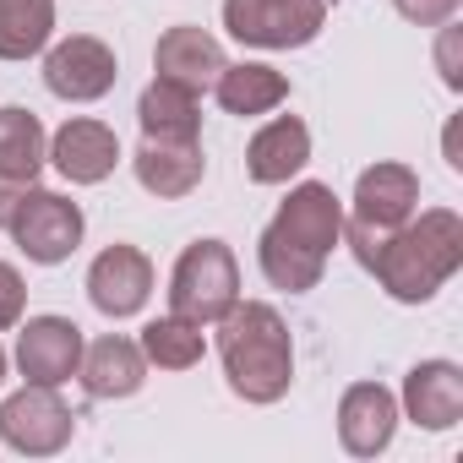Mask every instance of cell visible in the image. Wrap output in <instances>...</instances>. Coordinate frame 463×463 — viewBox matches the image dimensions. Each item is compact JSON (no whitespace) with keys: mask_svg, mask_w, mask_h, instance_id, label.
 Instances as JSON below:
<instances>
[{"mask_svg":"<svg viewBox=\"0 0 463 463\" xmlns=\"http://www.w3.org/2000/svg\"><path fill=\"white\" fill-rule=\"evenodd\" d=\"M77 376H82L88 398H131V392H142V382H147V354H142L137 338L109 333V338L82 344Z\"/></svg>","mask_w":463,"mask_h":463,"instance_id":"ac0fdd59","label":"cell"},{"mask_svg":"<svg viewBox=\"0 0 463 463\" xmlns=\"http://www.w3.org/2000/svg\"><path fill=\"white\" fill-rule=\"evenodd\" d=\"M147 295H153V262H147V251L115 241V246H104L93 257V268H88V300H93V311H104L109 322H126V317H137L147 306Z\"/></svg>","mask_w":463,"mask_h":463,"instance_id":"30bf717a","label":"cell"},{"mask_svg":"<svg viewBox=\"0 0 463 463\" xmlns=\"http://www.w3.org/2000/svg\"><path fill=\"white\" fill-rule=\"evenodd\" d=\"M398 420H403L398 392L382 387V382H354V387H344V398H338V441H344L349 458H376V452H387L392 436H398Z\"/></svg>","mask_w":463,"mask_h":463,"instance_id":"7c38bea8","label":"cell"},{"mask_svg":"<svg viewBox=\"0 0 463 463\" xmlns=\"http://www.w3.org/2000/svg\"><path fill=\"white\" fill-rule=\"evenodd\" d=\"M241 300V262L223 241H191L169 273V311L196 322V327H213L229 306Z\"/></svg>","mask_w":463,"mask_h":463,"instance_id":"3957f363","label":"cell"},{"mask_svg":"<svg viewBox=\"0 0 463 463\" xmlns=\"http://www.w3.org/2000/svg\"><path fill=\"white\" fill-rule=\"evenodd\" d=\"M115 82H120V61L93 33H71L44 50V88L66 104H99Z\"/></svg>","mask_w":463,"mask_h":463,"instance_id":"ba28073f","label":"cell"},{"mask_svg":"<svg viewBox=\"0 0 463 463\" xmlns=\"http://www.w3.org/2000/svg\"><path fill=\"white\" fill-rule=\"evenodd\" d=\"M218 109L223 115H241V120H257V115H273L284 99H289V77L262 66V61H241V66H223L218 82Z\"/></svg>","mask_w":463,"mask_h":463,"instance_id":"ffe728a7","label":"cell"},{"mask_svg":"<svg viewBox=\"0 0 463 463\" xmlns=\"http://www.w3.org/2000/svg\"><path fill=\"white\" fill-rule=\"evenodd\" d=\"M77 436V420L71 409L61 403L55 387H33L23 382V392L0 398V441L23 458H55L61 447H71Z\"/></svg>","mask_w":463,"mask_h":463,"instance_id":"52a82bcc","label":"cell"},{"mask_svg":"<svg viewBox=\"0 0 463 463\" xmlns=\"http://www.w3.org/2000/svg\"><path fill=\"white\" fill-rule=\"evenodd\" d=\"M131 169H137V185H142L147 196L180 202V196H191V191L202 185L207 158H202V142H158V137H142Z\"/></svg>","mask_w":463,"mask_h":463,"instance_id":"2e32d148","label":"cell"},{"mask_svg":"<svg viewBox=\"0 0 463 463\" xmlns=\"http://www.w3.org/2000/svg\"><path fill=\"white\" fill-rule=\"evenodd\" d=\"M218 360H223V382L246 403H279L295 382V338L289 322L279 317V306L268 300H235L218 322Z\"/></svg>","mask_w":463,"mask_h":463,"instance_id":"7a4b0ae2","label":"cell"},{"mask_svg":"<svg viewBox=\"0 0 463 463\" xmlns=\"http://www.w3.org/2000/svg\"><path fill=\"white\" fill-rule=\"evenodd\" d=\"M327 23V0H223V28L251 50H306Z\"/></svg>","mask_w":463,"mask_h":463,"instance_id":"8992f818","label":"cell"},{"mask_svg":"<svg viewBox=\"0 0 463 463\" xmlns=\"http://www.w3.org/2000/svg\"><path fill=\"white\" fill-rule=\"evenodd\" d=\"M257 262H262V279H268L273 289H284V295H306V289H317V284H322V273H327V257H311V251H300V246L279 241L273 229H262V241H257Z\"/></svg>","mask_w":463,"mask_h":463,"instance_id":"cb8c5ba5","label":"cell"},{"mask_svg":"<svg viewBox=\"0 0 463 463\" xmlns=\"http://www.w3.org/2000/svg\"><path fill=\"white\" fill-rule=\"evenodd\" d=\"M55 39V0H0V61H33Z\"/></svg>","mask_w":463,"mask_h":463,"instance_id":"7402d4cb","label":"cell"},{"mask_svg":"<svg viewBox=\"0 0 463 463\" xmlns=\"http://www.w3.org/2000/svg\"><path fill=\"white\" fill-rule=\"evenodd\" d=\"M354 257L365 273H376V284L398 306H425L463 268V218L452 207H425L420 218L398 223L392 235H382L371 246H360Z\"/></svg>","mask_w":463,"mask_h":463,"instance_id":"6da1fadb","label":"cell"},{"mask_svg":"<svg viewBox=\"0 0 463 463\" xmlns=\"http://www.w3.org/2000/svg\"><path fill=\"white\" fill-rule=\"evenodd\" d=\"M441 147H447V164H452V169L463 175V153H458V120L447 126V137H441Z\"/></svg>","mask_w":463,"mask_h":463,"instance_id":"f1b7e54d","label":"cell"},{"mask_svg":"<svg viewBox=\"0 0 463 463\" xmlns=\"http://www.w3.org/2000/svg\"><path fill=\"white\" fill-rule=\"evenodd\" d=\"M137 344H142L147 365H158V371H191V365H202V354H207L202 327L185 322V317H175V311H169V317H153Z\"/></svg>","mask_w":463,"mask_h":463,"instance_id":"603a6c76","label":"cell"},{"mask_svg":"<svg viewBox=\"0 0 463 463\" xmlns=\"http://www.w3.org/2000/svg\"><path fill=\"white\" fill-rule=\"evenodd\" d=\"M50 164H55L61 180H71V185H99V180H109L115 164H120V137H115V126H104V120H93V115H77V120H66V126L50 137Z\"/></svg>","mask_w":463,"mask_h":463,"instance_id":"4fadbf2b","label":"cell"},{"mask_svg":"<svg viewBox=\"0 0 463 463\" xmlns=\"http://www.w3.org/2000/svg\"><path fill=\"white\" fill-rule=\"evenodd\" d=\"M44 164H50L44 120L33 109H23V104H6V109H0V180L33 185Z\"/></svg>","mask_w":463,"mask_h":463,"instance_id":"44dd1931","label":"cell"},{"mask_svg":"<svg viewBox=\"0 0 463 463\" xmlns=\"http://www.w3.org/2000/svg\"><path fill=\"white\" fill-rule=\"evenodd\" d=\"M306 164H311V131L300 115H273L246 142V175L257 185H289Z\"/></svg>","mask_w":463,"mask_h":463,"instance_id":"e0dca14e","label":"cell"},{"mask_svg":"<svg viewBox=\"0 0 463 463\" xmlns=\"http://www.w3.org/2000/svg\"><path fill=\"white\" fill-rule=\"evenodd\" d=\"M398 409L420 425V430H452L463 420V371L452 360H420L403 376V398Z\"/></svg>","mask_w":463,"mask_h":463,"instance_id":"9a60e30c","label":"cell"},{"mask_svg":"<svg viewBox=\"0 0 463 463\" xmlns=\"http://www.w3.org/2000/svg\"><path fill=\"white\" fill-rule=\"evenodd\" d=\"M23 311H28V284H23V273L12 262H0V333L17 327Z\"/></svg>","mask_w":463,"mask_h":463,"instance_id":"d4e9b609","label":"cell"},{"mask_svg":"<svg viewBox=\"0 0 463 463\" xmlns=\"http://www.w3.org/2000/svg\"><path fill=\"white\" fill-rule=\"evenodd\" d=\"M17 371L33 387H61L82 365V327L71 317H28L17 322Z\"/></svg>","mask_w":463,"mask_h":463,"instance_id":"8fae6325","label":"cell"},{"mask_svg":"<svg viewBox=\"0 0 463 463\" xmlns=\"http://www.w3.org/2000/svg\"><path fill=\"white\" fill-rule=\"evenodd\" d=\"M137 126L142 137H158V142H202V93H185L153 77L137 99Z\"/></svg>","mask_w":463,"mask_h":463,"instance_id":"d6986e66","label":"cell"},{"mask_svg":"<svg viewBox=\"0 0 463 463\" xmlns=\"http://www.w3.org/2000/svg\"><path fill=\"white\" fill-rule=\"evenodd\" d=\"M82 229H88L82 207H77L71 196H61V191H44V185H28V191L17 196L12 218H6V235H12L17 251H23L28 262H39V268H61V262L82 246Z\"/></svg>","mask_w":463,"mask_h":463,"instance_id":"277c9868","label":"cell"},{"mask_svg":"<svg viewBox=\"0 0 463 463\" xmlns=\"http://www.w3.org/2000/svg\"><path fill=\"white\" fill-rule=\"evenodd\" d=\"M28 185H17V180H0V229H6V218H12V207H17V196H23Z\"/></svg>","mask_w":463,"mask_h":463,"instance_id":"83f0119b","label":"cell"},{"mask_svg":"<svg viewBox=\"0 0 463 463\" xmlns=\"http://www.w3.org/2000/svg\"><path fill=\"white\" fill-rule=\"evenodd\" d=\"M458 6L463 0H392V12L403 23H414V28H441V23L458 17Z\"/></svg>","mask_w":463,"mask_h":463,"instance_id":"484cf974","label":"cell"},{"mask_svg":"<svg viewBox=\"0 0 463 463\" xmlns=\"http://www.w3.org/2000/svg\"><path fill=\"white\" fill-rule=\"evenodd\" d=\"M458 28L452 23H441V39H436V66H441V82L452 88V93H463V61H458Z\"/></svg>","mask_w":463,"mask_h":463,"instance_id":"4316f807","label":"cell"},{"mask_svg":"<svg viewBox=\"0 0 463 463\" xmlns=\"http://www.w3.org/2000/svg\"><path fill=\"white\" fill-rule=\"evenodd\" d=\"M268 229H273L279 241L311 251V257H327V251L344 241V202L333 196V185H322V180H300V185L279 202V213H273Z\"/></svg>","mask_w":463,"mask_h":463,"instance_id":"9c48e42d","label":"cell"},{"mask_svg":"<svg viewBox=\"0 0 463 463\" xmlns=\"http://www.w3.org/2000/svg\"><path fill=\"white\" fill-rule=\"evenodd\" d=\"M6 365H12V360H6V349H0V382H6Z\"/></svg>","mask_w":463,"mask_h":463,"instance_id":"f546056e","label":"cell"},{"mask_svg":"<svg viewBox=\"0 0 463 463\" xmlns=\"http://www.w3.org/2000/svg\"><path fill=\"white\" fill-rule=\"evenodd\" d=\"M420 207V175L398 158L387 164H371L360 180H354V202H349V218H344V241L360 251L382 235H392L398 223H409Z\"/></svg>","mask_w":463,"mask_h":463,"instance_id":"5b68a950","label":"cell"},{"mask_svg":"<svg viewBox=\"0 0 463 463\" xmlns=\"http://www.w3.org/2000/svg\"><path fill=\"white\" fill-rule=\"evenodd\" d=\"M223 66H229L223 61V44L207 28H196V23H180V28L158 33V44H153V71L164 82L185 88V93H207Z\"/></svg>","mask_w":463,"mask_h":463,"instance_id":"5bb4252c","label":"cell"}]
</instances>
